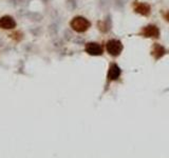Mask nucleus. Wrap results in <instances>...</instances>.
<instances>
[{
    "label": "nucleus",
    "mask_w": 169,
    "mask_h": 158,
    "mask_svg": "<svg viewBox=\"0 0 169 158\" xmlns=\"http://www.w3.org/2000/svg\"><path fill=\"white\" fill-rule=\"evenodd\" d=\"M70 26H71L72 30L77 32V33H84L87 30H89L91 23L87 18L82 17V16H76L71 20Z\"/></svg>",
    "instance_id": "nucleus-1"
},
{
    "label": "nucleus",
    "mask_w": 169,
    "mask_h": 158,
    "mask_svg": "<svg viewBox=\"0 0 169 158\" xmlns=\"http://www.w3.org/2000/svg\"><path fill=\"white\" fill-rule=\"evenodd\" d=\"M106 50L109 53V55L117 57L123 51V43L117 39H110L106 43Z\"/></svg>",
    "instance_id": "nucleus-2"
},
{
    "label": "nucleus",
    "mask_w": 169,
    "mask_h": 158,
    "mask_svg": "<svg viewBox=\"0 0 169 158\" xmlns=\"http://www.w3.org/2000/svg\"><path fill=\"white\" fill-rule=\"evenodd\" d=\"M85 51L91 56H101L104 53L103 47L98 42H88L85 47Z\"/></svg>",
    "instance_id": "nucleus-3"
},
{
    "label": "nucleus",
    "mask_w": 169,
    "mask_h": 158,
    "mask_svg": "<svg viewBox=\"0 0 169 158\" xmlns=\"http://www.w3.org/2000/svg\"><path fill=\"white\" fill-rule=\"evenodd\" d=\"M139 34L144 37H147V38H159L160 37V30L157 25H147V26H145V28L142 29V31Z\"/></svg>",
    "instance_id": "nucleus-4"
},
{
    "label": "nucleus",
    "mask_w": 169,
    "mask_h": 158,
    "mask_svg": "<svg viewBox=\"0 0 169 158\" xmlns=\"http://www.w3.org/2000/svg\"><path fill=\"white\" fill-rule=\"evenodd\" d=\"M16 28V21L12 16L5 15L0 17V29L3 30H13Z\"/></svg>",
    "instance_id": "nucleus-5"
},
{
    "label": "nucleus",
    "mask_w": 169,
    "mask_h": 158,
    "mask_svg": "<svg viewBox=\"0 0 169 158\" xmlns=\"http://www.w3.org/2000/svg\"><path fill=\"white\" fill-rule=\"evenodd\" d=\"M120 74H122V70L116 63H111L110 64V68L107 74V78H108V82L110 81H114L120 78Z\"/></svg>",
    "instance_id": "nucleus-6"
},
{
    "label": "nucleus",
    "mask_w": 169,
    "mask_h": 158,
    "mask_svg": "<svg viewBox=\"0 0 169 158\" xmlns=\"http://www.w3.org/2000/svg\"><path fill=\"white\" fill-rule=\"evenodd\" d=\"M134 11H135V13H138V14H139V15L149 16L150 12H151V9H150L149 4L144 3V2H139V3L135 4Z\"/></svg>",
    "instance_id": "nucleus-7"
},
{
    "label": "nucleus",
    "mask_w": 169,
    "mask_h": 158,
    "mask_svg": "<svg viewBox=\"0 0 169 158\" xmlns=\"http://www.w3.org/2000/svg\"><path fill=\"white\" fill-rule=\"evenodd\" d=\"M152 56L155 58V59H160L162 56H164L165 54V49L163 45H161L159 43H154L153 47H152Z\"/></svg>",
    "instance_id": "nucleus-8"
},
{
    "label": "nucleus",
    "mask_w": 169,
    "mask_h": 158,
    "mask_svg": "<svg viewBox=\"0 0 169 158\" xmlns=\"http://www.w3.org/2000/svg\"><path fill=\"white\" fill-rule=\"evenodd\" d=\"M165 18L169 21V12H168V15H165Z\"/></svg>",
    "instance_id": "nucleus-9"
}]
</instances>
